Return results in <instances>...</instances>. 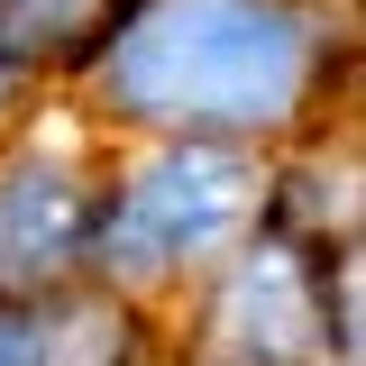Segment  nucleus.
Instances as JSON below:
<instances>
[{
    "label": "nucleus",
    "mask_w": 366,
    "mask_h": 366,
    "mask_svg": "<svg viewBox=\"0 0 366 366\" xmlns=\"http://www.w3.org/2000/svg\"><path fill=\"white\" fill-rule=\"evenodd\" d=\"M0 92H9V64H0Z\"/></svg>",
    "instance_id": "7"
},
{
    "label": "nucleus",
    "mask_w": 366,
    "mask_h": 366,
    "mask_svg": "<svg viewBox=\"0 0 366 366\" xmlns=\"http://www.w3.org/2000/svg\"><path fill=\"white\" fill-rule=\"evenodd\" d=\"M220 339L238 366H293L312 348V284L293 266V247H257L220 302Z\"/></svg>",
    "instance_id": "3"
},
{
    "label": "nucleus",
    "mask_w": 366,
    "mask_h": 366,
    "mask_svg": "<svg viewBox=\"0 0 366 366\" xmlns=\"http://www.w3.org/2000/svg\"><path fill=\"white\" fill-rule=\"evenodd\" d=\"M312 37L284 0H156L110 55V92L137 119L266 129L302 101Z\"/></svg>",
    "instance_id": "1"
},
{
    "label": "nucleus",
    "mask_w": 366,
    "mask_h": 366,
    "mask_svg": "<svg viewBox=\"0 0 366 366\" xmlns=\"http://www.w3.org/2000/svg\"><path fill=\"white\" fill-rule=\"evenodd\" d=\"M110 357H119L110 312H74L64 330H37V366H110Z\"/></svg>",
    "instance_id": "5"
},
{
    "label": "nucleus",
    "mask_w": 366,
    "mask_h": 366,
    "mask_svg": "<svg viewBox=\"0 0 366 366\" xmlns=\"http://www.w3.org/2000/svg\"><path fill=\"white\" fill-rule=\"evenodd\" d=\"M247 211H257V165L229 156V147H183V156H156V165L129 183L110 247H119L129 266L211 257V247H229V238L247 229Z\"/></svg>",
    "instance_id": "2"
},
{
    "label": "nucleus",
    "mask_w": 366,
    "mask_h": 366,
    "mask_svg": "<svg viewBox=\"0 0 366 366\" xmlns=\"http://www.w3.org/2000/svg\"><path fill=\"white\" fill-rule=\"evenodd\" d=\"M0 366H37V330L0 312Z\"/></svg>",
    "instance_id": "6"
},
{
    "label": "nucleus",
    "mask_w": 366,
    "mask_h": 366,
    "mask_svg": "<svg viewBox=\"0 0 366 366\" xmlns=\"http://www.w3.org/2000/svg\"><path fill=\"white\" fill-rule=\"evenodd\" d=\"M83 247V183L64 165H9L0 174V284H37Z\"/></svg>",
    "instance_id": "4"
}]
</instances>
